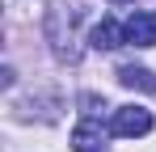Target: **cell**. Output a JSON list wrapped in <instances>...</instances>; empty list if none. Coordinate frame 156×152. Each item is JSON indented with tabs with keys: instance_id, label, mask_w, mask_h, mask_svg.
<instances>
[{
	"instance_id": "obj_3",
	"label": "cell",
	"mask_w": 156,
	"mask_h": 152,
	"mask_svg": "<svg viewBox=\"0 0 156 152\" xmlns=\"http://www.w3.org/2000/svg\"><path fill=\"white\" fill-rule=\"evenodd\" d=\"M110 135H114V131H105V127L89 114V118H80V123L72 127V152H110L105 148Z\"/></svg>"
},
{
	"instance_id": "obj_5",
	"label": "cell",
	"mask_w": 156,
	"mask_h": 152,
	"mask_svg": "<svg viewBox=\"0 0 156 152\" xmlns=\"http://www.w3.org/2000/svg\"><path fill=\"white\" fill-rule=\"evenodd\" d=\"M122 42H127V30L118 21H110V17H101V21L89 30V47L93 51H118Z\"/></svg>"
},
{
	"instance_id": "obj_4",
	"label": "cell",
	"mask_w": 156,
	"mask_h": 152,
	"mask_svg": "<svg viewBox=\"0 0 156 152\" xmlns=\"http://www.w3.org/2000/svg\"><path fill=\"white\" fill-rule=\"evenodd\" d=\"M122 30H127L131 47H156V13H148V9H135Z\"/></svg>"
},
{
	"instance_id": "obj_1",
	"label": "cell",
	"mask_w": 156,
	"mask_h": 152,
	"mask_svg": "<svg viewBox=\"0 0 156 152\" xmlns=\"http://www.w3.org/2000/svg\"><path fill=\"white\" fill-rule=\"evenodd\" d=\"M84 17V9H80L76 0L72 4H63V0H55L51 9H47V42H51L55 59H76L80 47H76V21Z\"/></svg>"
},
{
	"instance_id": "obj_6",
	"label": "cell",
	"mask_w": 156,
	"mask_h": 152,
	"mask_svg": "<svg viewBox=\"0 0 156 152\" xmlns=\"http://www.w3.org/2000/svg\"><path fill=\"white\" fill-rule=\"evenodd\" d=\"M118 85L122 89H135V93H156V76L139 63H122L118 68Z\"/></svg>"
},
{
	"instance_id": "obj_2",
	"label": "cell",
	"mask_w": 156,
	"mask_h": 152,
	"mask_svg": "<svg viewBox=\"0 0 156 152\" xmlns=\"http://www.w3.org/2000/svg\"><path fill=\"white\" fill-rule=\"evenodd\" d=\"M110 131L122 135V139H139V135L152 131V110H144V106H118L114 118H110Z\"/></svg>"
},
{
	"instance_id": "obj_7",
	"label": "cell",
	"mask_w": 156,
	"mask_h": 152,
	"mask_svg": "<svg viewBox=\"0 0 156 152\" xmlns=\"http://www.w3.org/2000/svg\"><path fill=\"white\" fill-rule=\"evenodd\" d=\"M110 4H127V0H110Z\"/></svg>"
}]
</instances>
